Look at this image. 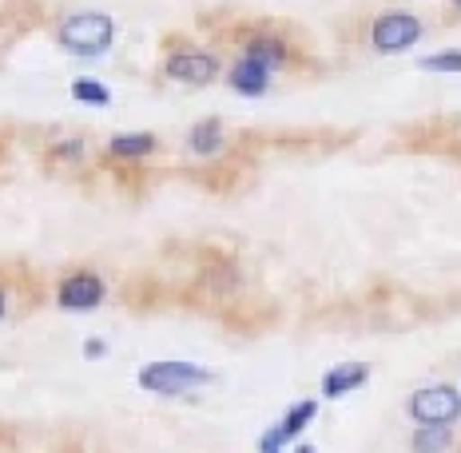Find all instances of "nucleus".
Listing matches in <instances>:
<instances>
[{
	"label": "nucleus",
	"instance_id": "obj_1",
	"mask_svg": "<svg viewBox=\"0 0 461 453\" xmlns=\"http://www.w3.org/2000/svg\"><path fill=\"white\" fill-rule=\"evenodd\" d=\"M56 44L68 56H80V60H95V56H108L115 44V21L100 8H80V13H68L60 24H56Z\"/></svg>",
	"mask_w": 461,
	"mask_h": 453
},
{
	"label": "nucleus",
	"instance_id": "obj_2",
	"mask_svg": "<svg viewBox=\"0 0 461 453\" xmlns=\"http://www.w3.org/2000/svg\"><path fill=\"white\" fill-rule=\"evenodd\" d=\"M219 374L203 362H184V358H163V362H148L140 366L136 385L143 394H156V398H187V394L215 385Z\"/></svg>",
	"mask_w": 461,
	"mask_h": 453
},
{
	"label": "nucleus",
	"instance_id": "obj_3",
	"mask_svg": "<svg viewBox=\"0 0 461 453\" xmlns=\"http://www.w3.org/2000/svg\"><path fill=\"white\" fill-rule=\"evenodd\" d=\"M406 418L414 426H446L454 430L461 421V390L449 382H429L406 394Z\"/></svg>",
	"mask_w": 461,
	"mask_h": 453
},
{
	"label": "nucleus",
	"instance_id": "obj_4",
	"mask_svg": "<svg viewBox=\"0 0 461 453\" xmlns=\"http://www.w3.org/2000/svg\"><path fill=\"white\" fill-rule=\"evenodd\" d=\"M426 36V21L410 8H386L370 21V48L378 56H402L421 44Z\"/></svg>",
	"mask_w": 461,
	"mask_h": 453
},
{
	"label": "nucleus",
	"instance_id": "obj_5",
	"mask_svg": "<svg viewBox=\"0 0 461 453\" xmlns=\"http://www.w3.org/2000/svg\"><path fill=\"white\" fill-rule=\"evenodd\" d=\"M108 303V278L95 267H68L56 278V306L64 314H92Z\"/></svg>",
	"mask_w": 461,
	"mask_h": 453
},
{
	"label": "nucleus",
	"instance_id": "obj_6",
	"mask_svg": "<svg viewBox=\"0 0 461 453\" xmlns=\"http://www.w3.org/2000/svg\"><path fill=\"white\" fill-rule=\"evenodd\" d=\"M223 56L211 52V48H171L159 64L163 80L184 84V88H207L223 76Z\"/></svg>",
	"mask_w": 461,
	"mask_h": 453
},
{
	"label": "nucleus",
	"instance_id": "obj_7",
	"mask_svg": "<svg viewBox=\"0 0 461 453\" xmlns=\"http://www.w3.org/2000/svg\"><path fill=\"white\" fill-rule=\"evenodd\" d=\"M239 56H247V60L263 64V68H271V72H286V68H294V60H299V48L286 41L278 28L255 24L239 36Z\"/></svg>",
	"mask_w": 461,
	"mask_h": 453
},
{
	"label": "nucleus",
	"instance_id": "obj_8",
	"mask_svg": "<svg viewBox=\"0 0 461 453\" xmlns=\"http://www.w3.org/2000/svg\"><path fill=\"white\" fill-rule=\"evenodd\" d=\"M319 418V398H299L291 410L283 413V418L275 421V426H267L263 438L271 441V446L286 449V446H299V438L306 430H311V421Z\"/></svg>",
	"mask_w": 461,
	"mask_h": 453
},
{
	"label": "nucleus",
	"instance_id": "obj_9",
	"mask_svg": "<svg viewBox=\"0 0 461 453\" xmlns=\"http://www.w3.org/2000/svg\"><path fill=\"white\" fill-rule=\"evenodd\" d=\"M223 84L235 95H243V100H258V95L271 92L275 72L263 68V64H255V60H247V56H235V60L223 68Z\"/></svg>",
	"mask_w": 461,
	"mask_h": 453
},
{
	"label": "nucleus",
	"instance_id": "obj_10",
	"mask_svg": "<svg viewBox=\"0 0 461 453\" xmlns=\"http://www.w3.org/2000/svg\"><path fill=\"white\" fill-rule=\"evenodd\" d=\"M370 378H374L370 362H339V366H330V370L322 374L319 398L322 402H339V398H346V394H358Z\"/></svg>",
	"mask_w": 461,
	"mask_h": 453
},
{
	"label": "nucleus",
	"instance_id": "obj_11",
	"mask_svg": "<svg viewBox=\"0 0 461 453\" xmlns=\"http://www.w3.org/2000/svg\"><path fill=\"white\" fill-rule=\"evenodd\" d=\"M156 151H159L156 131H120V136L104 143V156L115 163H140V159H151Z\"/></svg>",
	"mask_w": 461,
	"mask_h": 453
},
{
	"label": "nucleus",
	"instance_id": "obj_12",
	"mask_svg": "<svg viewBox=\"0 0 461 453\" xmlns=\"http://www.w3.org/2000/svg\"><path fill=\"white\" fill-rule=\"evenodd\" d=\"M223 148H227V128H223V120H219V115L195 120L187 128V151H191V156L211 159V156H219Z\"/></svg>",
	"mask_w": 461,
	"mask_h": 453
},
{
	"label": "nucleus",
	"instance_id": "obj_13",
	"mask_svg": "<svg viewBox=\"0 0 461 453\" xmlns=\"http://www.w3.org/2000/svg\"><path fill=\"white\" fill-rule=\"evenodd\" d=\"M454 430L446 426H414L410 433V453H454Z\"/></svg>",
	"mask_w": 461,
	"mask_h": 453
},
{
	"label": "nucleus",
	"instance_id": "obj_14",
	"mask_svg": "<svg viewBox=\"0 0 461 453\" xmlns=\"http://www.w3.org/2000/svg\"><path fill=\"white\" fill-rule=\"evenodd\" d=\"M72 100L76 104H88V108H112V88L104 80H95V76H76L68 84Z\"/></svg>",
	"mask_w": 461,
	"mask_h": 453
},
{
	"label": "nucleus",
	"instance_id": "obj_15",
	"mask_svg": "<svg viewBox=\"0 0 461 453\" xmlns=\"http://www.w3.org/2000/svg\"><path fill=\"white\" fill-rule=\"evenodd\" d=\"M418 68L429 76H461V48H441V52L421 56Z\"/></svg>",
	"mask_w": 461,
	"mask_h": 453
},
{
	"label": "nucleus",
	"instance_id": "obj_16",
	"mask_svg": "<svg viewBox=\"0 0 461 453\" xmlns=\"http://www.w3.org/2000/svg\"><path fill=\"white\" fill-rule=\"evenodd\" d=\"M88 159V143L84 140H56L52 148H48V163L52 168H76V163Z\"/></svg>",
	"mask_w": 461,
	"mask_h": 453
},
{
	"label": "nucleus",
	"instance_id": "obj_17",
	"mask_svg": "<svg viewBox=\"0 0 461 453\" xmlns=\"http://www.w3.org/2000/svg\"><path fill=\"white\" fill-rule=\"evenodd\" d=\"M80 354L88 362H100V358H108V342H104V339H88V342L80 346Z\"/></svg>",
	"mask_w": 461,
	"mask_h": 453
},
{
	"label": "nucleus",
	"instance_id": "obj_18",
	"mask_svg": "<svg viewBox=\"0 0 461 453\" xmlns=\"http://www.w3.org/2000/svg\"><path fill=\"white\" fill-rule=\"evenodd\" d=\"M8 311H13V291H8V283L0 278V322L8 318Z\"/></svg>",
	"mask_w": 461,
	"mask_h": 453
},
{
	"label": "nucleus",
	"instance_id": "obj_19",
	"mask_svg": "<svg viewBox=\"0 0 461 453\" xmlns=\"http://www.w3.org/2000/svg\"><path fill=\"white\" fill-rule=\"evenodd\" d=\"M291 453H319V449H314V446H311V441H299V446H294Z\"/></svg>",
	"mask_w": 461,
	"mask_h": 453
},
{
	"label": "nucleus",
	"instance_id": "obj_20",
	"mask_svg": "<svg viewBox=\"0 0 461 453\" xmlns=\"http://www.w3.org/2000/svg\"><path fill=\"white\" fill-rule=\"evenodd\" d=\"M446 5H449V8H454V13H457V16H461V0H446Z\"/></svg>",
	"mask_w": 461,
	"mask_h": 453
}]
</instances>
